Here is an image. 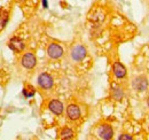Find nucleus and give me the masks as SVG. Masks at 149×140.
Instances as JSON below:
<instances>
[{"mask_svg": "<svg viewBox=\"0 0 149 140\" xmlns=\"http://www.w3.org/2000/svg\"><path fill=\"white\" fill-rule=\"evenodd\" d=\"M112 70H113V75L116 78H124L126 76V68L120 63V62H115L112 66Z\"/></svg>", "mask_w": 149, "mask_h": 140, "instance_id": "obj_9", "label": "nucleus"}, {"mask_svg": "<svg viewBox=\"0 0 149 140\" xmlns=\"http://www.w3.org/2000/svg\"><path fill=\"white\" fill-rule=\"evenodd\" d=\"M61 139H72L74 138V131L69 127H64L60 133Z\"/></svg>", "mask_w": 149, "mask_h": 140, "instance_id": "obj_12", "label": "nucleus"}, {"mask_svg": "<svg viewBox=\"0 0 149 140\" xmlns=\"http://www.w3.org/2000/svg\"><path fill=\"white\" fill-rule=\"evenodd\" d=\"M123 95H124V93H123V91H122L120 88H112V98H113L115 100H120V99L123 98Z\"/></svg>", "mask_w": 149, "mask_h": 140, "instance_id": "obj_13", "label": "nucleus"}, {"mask_svg": "<svg viewBox=\"0 0 149 140\" xmlns=\"http://www.w3.org/2000/svg\"><path fill=\"white\" fill-rule=\"evenodd\" d=\"M8 23V13L3 9H0V30H2Z\"/></svg>", "mask_w": 149, "mask_h": 140, "instance_id": "obj_11", "label": "nucleus"}, {"mask_svg": "<svg viewBox=\"0 0 149 140\" xmlns=\"http://www.w3.org/2000/svg\"><path fill=\"white\" fill-rule=\"evenodd\" d=\"M119 140H132L133 138L131 137L130 134H122L119 138H118Z\"/></svg>", "mask_w": 149, "mask_h": 140, "instance_id": "obj_15", "label": "nucleus"}, {"mask_svg": "<svg viewBox=\"0 0 149 140\" xmlns=\"http://www.w3.org/2000/svg\"><path fill=\"white\" fill-rule=\"evenodd\" d=\"M67 116L71 121H77L80 117V109L76 105H70L67 108Z\"/></svg>", "mask_w": 149, "mask_h": 140, "instance_id": "obj_7", "label": "nucleus"}, {"mask_svg": "<svg viewBox=\"0 0 149 140\" xmlns=\"http://www.w3.org/2000/svg\"><path fill=\"white\" fill-rule=\"evenodd\" d=\"M97 134L101 139L109 140L112 138L113 136V130L109 124H102L99 129H97Z\"/></svg>", "mask_w": 149, "mask_h": 140, "instance_id": "obj_3", "label": "nucleus"}, {"mask_svg": "<svg viewBox=\"0 0 149 140\" xmlns=\"http://www.w3.org/2000/svg\"><path fill=\"white\" fill-rule=\"evenodd\" d=\"M42 6H44V8H47V7H48V4H47V0H42Z\"/></svg>", "mask_w": 149, "mask_h": 140, "instance_id": "obj_16", "label": "nucleus"}, {"mask_svg": "<svg viewBox=\"0 0 149 140\" xmlns=\"http://www.w3.org/2000/svg\"><path fill=\"white\" fill-rule=\"evenodd\" d=\"M48 108L52 113H54L55 115H61L63 113V104L58 100H52L49 104H48Z\"/></svg>", "mask_w": 149, "mask_h": 140, "instance_id": "obj_10", "label": "nucleus"}, {"mask_svg": "<svg viewBox=\"0 0 149 140\" xmlns=\"http://www.w3.org/2000/svg\"><path fill=\"white\" fill-rule=\"evenodd\" d=\"M47 54H48V56L51 57V59H60L62 55H63V48L58 45V44H55V43H53V44H51L48 47H47Z\"/></svg>", "mask_w": 149, "mask_h": 140, "instance_id": "obj_4", "label": "nucleus"}, {"mask_svg": "<svg viewBox=\"0 0 149 140\" xmlns=\"http://www.w3.org/2000/svg\"><path fill=\"white\" fill-rule=\"evenodd\" d=\"M21 62H22V66H23L24 68H26V69H32V68L36 66V63H37V59H36V56H35L33 53L28 52L23 55Z\"/></svg>", "mask_w": 149, "mask_h": 140, "instance_id": "obj_1", "label": "nucleus"}, {"mask_svg": "<svg viewBox=\"0 0 149 140\" xmlns=\"http://www.w3.org/2000/svg\"><path fill=\"white\" fill-rule=\"evenodd\" d=\"M147 105H148V107H149V97H148V99H147Z\"/></svg>", "mask_w": 149, "mask_h": 140, "instance_id": "obj_17", "label": "nucleus"}, {"mask_svg": "<svg viewBox=\"0 0 149 140\" xmlns=\"http://www.w3.org/2000/svg\"><path fill=\"white\" fill-rule=\"evenodd\" d=\"M8 47L15 53H21L24 48H25V45L23 43L22 39H19V37H13L9 41H8Z\"/></svg>", "mask_w": 149, "mask_h": 140, "instance_id": "obj_5", "label": "nucleus"}, {"mask_svg": "<svg viewBox=\"0 0 149 140\" xmlns=\"http://www.w3.org/2000/svg\"><path fill=\"white\" fill-rule=\"evenodd\" d=\"M23 95L25 98H31L35 95V90L32 86H29V88H23Z\"/></svg>", "mask_w": 149, "mask_h": 140, "instance_id": "obj_14", "label": "nucleus"}, {"mask_svg": "<svg viewBox=\"0 0 149 140\" xmlns=\"http://www.w3.org/2000/svg\"><path fill=\"white\" fill-rule=\"evenodd\" d=\"M86 48L83 45H76L74 48L71 50V57L74 61H81L86 56Z\"/></svg>", "mask_w": 149, "mask_h": 140, "instance_id": "obj_6", "label": "nucleus"}, {"mask_svg": "<svg viewBox=\"0 0 149 140\" xmlns=\"http://www.w3.org/2000/svg\"><path fill=\"white\" fill-rule=\"evenodd\" d=\"M148 86V80L146 77H138L133 80V88H135L136 91L139 92H142V91H146V88Z\"/></svg>", "mask_w": 149, "mask_h": 140, "instance_id": "obj_8", "label": "nucleus"}, {"mask_svg": "<svg viewBox=\"0 0 149 140\" xmlns=\"http://www.w3.org/2000/svg\"><path fill=\"white\" fill-rule=\"evenodd\" d=\"M53 83L54 82H53L52 76L48 75V74H46V72L40 74L39 77H38V84H39V86L45 88V90H48V88H52L53 86Z\"/></svg>", "mask_w": 149, "mask_h": 140, "instance_id": "obj_2", "label": "nucleus"}]
</instances>
